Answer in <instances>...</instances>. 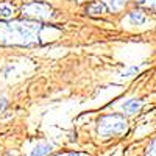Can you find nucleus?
<instances>
[{
    "label": "nucleus",
    "mask_w": 156,
    "mask_h": 156,
    "mask_svg": "<svg viewBox=\"0 0 156 156\" xmlns=\"http://www.w3.org/2000/svg\"><path fill=\"white\" fill-rule=\"evenodd\" d=\"M69 156H81V154H80V153H70Z\"/></svg>",
    "instance_id": "nucleus-11"
},
{
    "label": "nucleus",
    "mask_w": 156,
    "mask_h": 156,
    "mask_svg": "<svg viewBox=\"0 0 156 156\" xmlns=\"http://www.w3.org/2000/svg\"><path fill=\"white\" fill-rule=\"evenodd\" d=\"M42 25L36 22H12L0 23V44H36Z\"/></svg>",
    "instance_id": "nucleus-1"
},
{
    "label": "nucleus",
    "mask_w": 156,
    "mask_h": 156,
    "mask_svg": "<svg viewBox=\"0 0 156 156\" xmlns=\"http://www.w3.org/2000/svg\"><path fill=\"white\" fill-rule=\"evenodd\" d=\"M51 150H53V145L44 142V144H39L37 147H34V150L30 153V156H47L48 153H51Z\"/></svg>",
    "instance_id": "nucleus-4"
},
{
    "label": "nucleus",
    "mask_w": 156,
    "mask_h": 156,
    "mask_svg": "<svg viewBox=\"0 0 156 156\" xmlns=\"http://www.w3.org/2000/svg\"><path fill=\"white\" fill-rule=\"evenodd\" d=\"M6 106V98H0V109H3Z\"/></svg>",
    "instance_id": "nucleus-9"
},
{
    "label": "nucleus",
    "mask_w": 156,
    "mask_h": 156,
    "mask_svg": "<svg viewBox=\"0 0 156 156\" xmlns=\"http://www.w3.org/2000/svg\"><path fill=\"white\" fill-rule=\"evenodd\" d=\"M12 14V8L9 5H0V16L2 17H9Z\"/></svg>",
    "instance_id": "nucleus-8"
},
{
    "label": "nucleus",
    "mask_w": 156,
    "mask_h": 156,
    "mask_svg": "<svg viewBox=\"0 0 156 156\" xmlns=\"http://www.w3.org/2000/svg\"><path fill=\"white\" fill-rule=\"evenodd\" d=\"M140 3H153V2H156V0H139Z\"/></svg>",
    "instance_id": "nucleus-10"
},
{
    "label": "nucleus",
    "mask_w": 156,
    "mask_h": 156,
    "mask_svg": "<svg viewBox=\"0 0 156 156\" xmlns=\"http://www.w3.org/2000/svg\"><path fill=\"white\" fill-rule=\"evenodd\" d=\"M129 22H131L133 25H142V23H145V16H144V12H140V11H133V12H129V16H128Z\"/></svg>",
    "instance_id": "nucleus-5"
},
{
    "label": "nucleus",
    "mask_w": 156,
    "mask_h": 156,
    "mask_svg": "<svg viewBox=\"0 0 156 156\" xmlns=\"http://www.w3.org/2000/svg\"><path fill=\"white\" fill-rule=\"evenodd\" d=\"M126 120L122 115L114 114V115H103L98 119V133L105 137L122 134L126 131Z\"/></svg>",
    "instance_id": "nucleus-2"
},
{
    "label": "nucleus",
    "mask_w": 156,
    "mask_h": 156,
    "mask_svg": "<svg viewBox=\"0 0 156 156\" xmlns=\"http://www.w3.org/2000/svg\"><path fill=\"white\" fill-rule=\"evenodd\" d=\"M142 106V100H136V98H131V100H126L123 105H122V109L128 114H134L137 112V109Z\"/></svg>",
    "instance_id": "nucleus-3"
},
{
    "label": "nucleus",
    "mask_w": 156,
    "mask_h": 156,
    "mask_svg": "<svg viewBox=\"0 0 156 156\" xmlns=\"http://www.w3.org/2000/svg\"><path fill=\"white\" fill-rule=\"evenodd\" d=\"M105 11H106V6L101 2H95V3L87 6V12H90V14H101V12H105Z\"/></svg>",
    "instance_id": "nucleus-7"
},
{
    "label": "nucleus",
    "mask_w": 156,
    "mask_h": 156,
    "mask_svg": "<svg viewBox=\"0 0 156 156\" xmlns=\"http://www.w3.org/2000/svg\"><path fill=\"white\" fill-rule=\"evenodd\" d=\"M101 3L105 5L106 8H109V9L115 11V9L122 8V6L126 3V0H101Z\"/></svg>",
    "instance_id": "nucleus-6"
}]
</instances>
